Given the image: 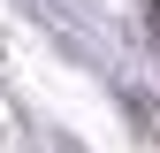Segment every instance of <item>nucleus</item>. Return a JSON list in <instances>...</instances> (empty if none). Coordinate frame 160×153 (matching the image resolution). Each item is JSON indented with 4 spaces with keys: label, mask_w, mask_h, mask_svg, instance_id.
<instances>
[]
</instances>
